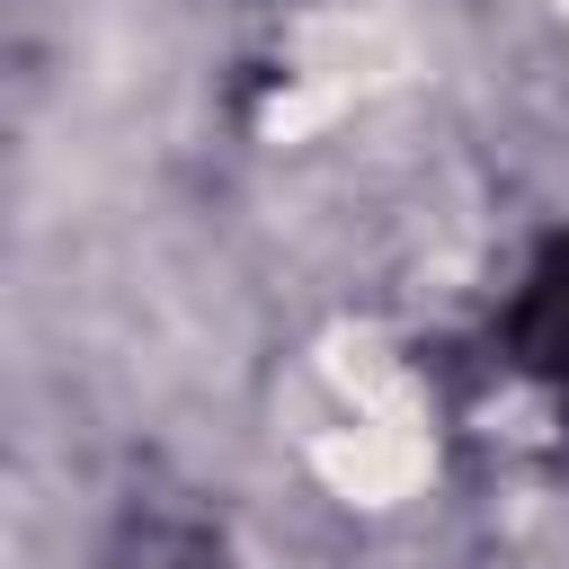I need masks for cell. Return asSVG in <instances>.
<instances>
[{
    "mask_svg": "<svg viewBox=\"0 0 569 569\" xmlns=\"http://www.w3.org/2000/svg\"><path fill=\"white\" fill-rule=\"evenodd\" d=\"M507 356L525 373H569V240H551L542 267L525 276V293L507 311Z\"/></svg>",
    "mask_w": 569,
    "mask_h": 569,
    "instance_id": "1",
    "label": "cell"
}]
</instances>
